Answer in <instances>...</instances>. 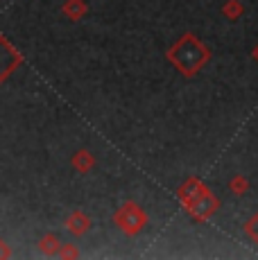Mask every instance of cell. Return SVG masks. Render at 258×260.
Instances as JSON below:
<instances>
[{
  "label": "cell",
  "mask_w": 258,
  "mask_h": 260,
  "mask_svg": "<svg viewBox=\"0 0 258 260\" xmlns=\"http://www.w3.org/2000/svg\"><path fill=\"white\" fill-rule=\"evenodd\" d=\"M41 249L46 253H52L54 249H57V238H52V236H46L41 240Z\"/></svg>",
  "instance_id": "6da1fadb"
},
{
  "label": "cell",
  "mask_w": 258,
  "mask_h": 260,
  "mask_svg": "<svg viewBox=\"0 0 258 260\" xmlns=\"http://www.w3.org/2000/svg\"><path fill=\"white\" fill-rule=\"evenodd\" d=\"M79 12H84V5H79L77 0H71V3L66 5V14H71V16H77Z\"/></svg>",
  "instance_id": "7a4b0ae2"
},
{
  "label": "cell",
  "mask_w": 258,
  "mask_h": 260,
  "mask_svg": "<svg viewBox=\"0 0 258 260\" xmlns=\"http://www.w3.org/2000/svg\"><path fill=\"white\" fill-rule=\"evenodd\" d=\"M12 256V251H9V247L5 244V240H0V258H9Z\"/></svg>",
  "instance_id": "3957f363"
}]
</instances>
